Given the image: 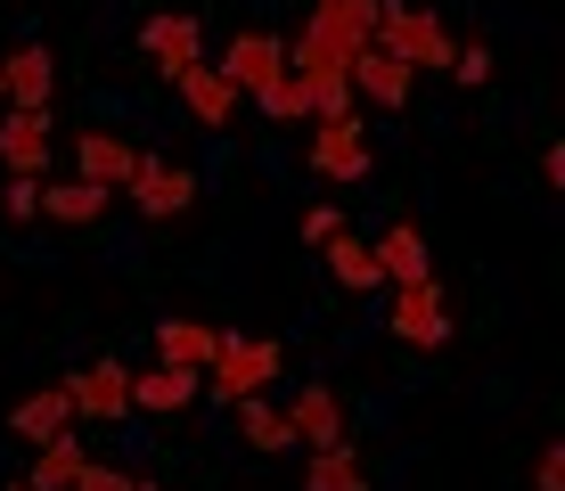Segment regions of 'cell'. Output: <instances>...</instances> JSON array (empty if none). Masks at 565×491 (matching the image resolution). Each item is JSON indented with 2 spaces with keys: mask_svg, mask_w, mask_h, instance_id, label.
I'll use <instances>...</instances> for the list:
<instances>
[{
  "mask_svg": "<svg viewBox=\"0 0 565 491\" xmlns=\"http://www.w3.org/2000/svg\"><path fill=\"white\" fill-rule=\"evenodd\" d=\"M337 107H353V50L303 25L296 42H287V107H279V124H311V115H337Z\"/></svg>",
  "mask_w": 565,
  "mask_h": 491,
  "instance_id": "6da1fadb",
  "label": "cell"
},
{
  "mask_svg": "<svg viewBox=\"0 0 565 491\" xmlns=\"http://www.w3.org/2000/svg\"><path fill=\"white\" fill-rule=\"evenodd\" d=\"M279 369H287V352L270 337H230V328H222V344H213V361L198 369V385L213 393V402H246V393L279 385Z\"/></svg>",
  "mask_w": 565,
  "mask_h": 491,
  "instance_id": "7a4b0ae2",
  "label": "cell"
},
{
  "mask_svg": "<svg viewBox=\"0 0 565 491\" xmlns=\"http://www.w3.org/2000/svg\"><path fill=\"white\" fill-rule=\"evenodd\" d=\"M369 42L394 50L411 74H426V66L451 74V50H459L451 33H443V17H435V9H411V0H377V25H369Z\"/></svg>",
  "mask_w": 565,
  "mask_h": 491,
  "instance_id": "3957f363",
  "label": "cell"
},
{
  "mask_svg": "<svg viewBox=\"0 0 565 491\" xmlns=\"http://www.w3.org/2000/svg\"><path fill=\"white\" fill-rule=\"evenodd\" d=\"M303 131H311L303 156H311L320 181H361V172H369V115H361V98L337 107V115H311Z\"/></svg>",
  "mask_w": 565,
  "mask_h": 491,
  "instance_id": "277c9868",
  "label": "cell"
},
{
  "mask_svg": "<svg viewBox=\"0 0 565 491\" xmlns=\"http://www.w3.org/2000/svg\"><path fill=\"white\" fill-rule=\"evenodd\" d=\"M213 66H222V83L238 98H255V107H263V98L287 83V42H279V33H263V25H246V33H230V50L213 57Z\"/></svg>",
  "mask_w": 565,
  "mask_h": 491,
  "instance_id": "5b68a950",
  "label": "cell"
},
{
  "mask_svg": "<svg viewBox=\"0 0 565 491\" xmlns=\"http://www.w3.org/2000/svg\"><path fill=\"white\" fill-rule=\"evenodd\" d=\"M124 196H131V213H140V222H181V213L198 205V172H189V164H164V156H140V164H131V181H124Z\"/></svg>",
  "mask_w": 565,
  "mask_h": 491,
  "instance_id": "8992f818",
  "label": "cell"
},
{
  "mask_svg": "<svg viewBox=\"0 0 565 491\" xmlns=\"http://www.w3.org/2000/svg\"><path fill=\"white\" fill-rule=\"evenodd\" d=\"M385 328H394V344H411V352H443V344H451V303H443L435 279L394 287V303H385Z\"/></svg>",
  "mask_w": 565,
  "mask_h": 491,
  "instance_id": "52a82bcc",
  "label": "cell"
},
{
  "mask_svg": "<svg viewBox=\"0 0 565 491\" xmlns=\"http://www.w3.org/2000/svg\"><path fill=\"white\" fill-rule=\"evenodd\" d=\"M66 402H74V418H83V426H115V418H131V369H124V361H90V369H74V377H66Z\"/></svg>",
  "mask_w": 565,
  "mask_h": 491,
  "instance_id": "ba28073f",
  "label": "cell"
},
{
  "mask_svg": "<svg viewBox=\"0 0 565 491\" xmlns=\"http://www.w3.org/2000/svg\"><path fill=\"white\" fill-rule=\"evenodd\" d=\"M0 164L50 181V107H9L0 115Z\"/></svg>",
  "mask_w": 565,
  "mask_h": 491,
  "instance_id": "9c48e42d",
  "label": "cell"
},
{
  "mask_svg": "<svg viewBox=\"0 0 565 491\" xmlns=\"http://www.w3.org/2000/svg\"><path fill=\"white\" fill-rule=\"evenodd\" d=\"M131 164H140V148H131L124 131H83V140H74V181H90L107 196H124Z\"/></svg>",
  "mask_w": 565,
  "mask_h": 491,
  "instance_id": "30bf717a",
  "label": "cell"
},
{
  "mask_svg": "<svg viewBox=\"0 0 565 491\" xmlns=\"http://www.w3.org/2000/svg\"><path fill=\"white\" fill-rule=\"evenodd\" d=\"M411 83H418V74L402 66L394 50H377V42H369V50H353V98H369V107H377V115L411 107Z\"/></svg>",
  "mask_w": 565,
  "mask_h": 491,
  "instance_id": "8fae6325",
  "label": "cell"
},
{
  "mask_svg": "<svg viewBox=\"0 0 565 491\" xmlns=\"http://www.w3.org/2000/svg\"><path fill=\"white\" fill-rule=\"evenodd\" d=\"M50 90H57V57L42 42L0 50V98H9V107H50Z\"/></svg>",
  "mask_w": 565,
  "mask_h": 491,
  "instance_id": "7c38bea8",
  "label": "cell"
},
{
  "mask_svg": "<svg viewBox=\"0 0 565 491\" xmlns=\"http://www.w3.org/2000/svg\"><path fill=\"white\" fill-rule=\"evenodd\" d=\"M140 50L164 74H181V66H198V57H205V25L189 9H164V17H148V25H140Z\"/></svg>",
  "mask_w": 565,
  "mask_h": 491,
  "instance_id": "4fadbf2b",
  "label": "cell"
},
{
  "mask_svg": "<svg viewBox=\"0 0 565 491\" xmlns=\"http://www.w3.org/2000/svg\"><path fill=\"white\" fill-rule=\"evenodd\" d=\"M287 435H296V450H320V442H344V402L328 385H303V393H287Z\"/></svg>",
  "mask_w": 565,
  "mask_h": 491,
  "instance_id": "5bb4252c",
  "label": "cell"
},
{
  "mask_svg": "<svg viewBox=\"0 0 565 491\" xmlns=\"http://www.w3.org/2000/svg\"><path fill=\"white\" fill-rule=\"evenodd\" d=\"M172 90H181V107L198 115L205 131H222L230 115H238V90L222 83V66H213V57H198V66H181V74H172Z\"/></svg>",
  "mask_w": 565,
  "mask_h": 491,
  "instance_id": "9a60e30c",
  "label": "cell"
},
{
  "mask_svg": "<svg viewBox=\"0 0 565 491\" xmlns=\"http://www.w3.org/2000/svg\"><path fill=\"white\" fill-rule=\"evenodd\" d=\"M198 393H205L198 369H164V361H156L148 377H131V409H140V418H181Z\"/></svg>",
  "mask_w": 565,
  "mask_h": 491,
  "instance_id": "2e32d148",
  "label": "cell"
},
{
  "mask_svg": "<svg viewBox=\"0 0 565 491\" xmlns=\"http://www.w3.org/2000/svg\"><path fill=\"white\" fill-rule=\"evenodd\" d=\"M320 263H328V279H337L344 295L385 287V270H377V254H369V238H361V230H337V238H320Z\"/></svg>",
  "mask_w": 565,
  "mask_h": 491,
  "instance_id": "e0dca14e",
  "label": "cell"
},
{
  "mask_svg": "<svg viewBox=\"0 0 565 491\" xmlns=\"http://www.w3.org/2000/svg\"><path fill=\"white\" fill-rule=\"evenodd\" d=\"M369 254H377L385 287H418V279H435V254H426V238H418L411 222H394V230H385V238L369 246Z\"/></svg>",
  "mask_w": 565,
  "mask_h": 491,
  "instance_id": "ac0fdd59",
  "label": "cell"
},
{
  "mask_svg": "<svg viewBox=\"0 0 565 491\" xmlns=\"http://www.w3.org/2000/svg\"><path fill=\"white\" fill-rule=\"evenodd\" d=\"M83 435L74 426H57L50 442H33V476H25V491H74V476H83Z\"/></svg>",
  "mask_w": 565,
  "mask_h": 491,
  "instance_id": "d6986e66",
  "label": "cell"
},
{
  "mask_svg": "<svg viewBox=\"0 0 565 491\" xmlns=\"http://www.w3.org/2000/svg\"><path fill=\"white\" fill-rule=\"evenodd\" d=\"M303 491H369V467L353 442H320L303 450Z\"/></svg>",
  "mask_w": 565,
  "mask_h": 491,
  "instance_id": "ffe728a7",
  "label": "cell"
},
{
  "mask_svg": "<svg viewBox=\"0 0 565 491\" xmlns=\"http://www.w3.org/2000/svg\"><path fill=\"white\" fill-rule=\"evenodd\" d=\"M57 426H74V402H66V385H42V393H25V402L9 409V435H17V442H50Z\"/></svg>",
  "mask_w": 565,
  "mask_h": 491,
  "instance_id": "44dd1931",
  "label": "cell"
},
{
  "mask_svg": "<svg viewBox=\"0 0 565 491\" xmlns=\"http://www.w3.org/2000/svg\"><path fill=\"white\" fill-rule=\"evenodd\" d=\"M213 344H222V328H205V320H156V361L164 369H205Z\"/></svg>",
  "mask_w": 565,
  "mask_h": 491,
  "instance_id": "7402d4cb",
  "label": "cell"
},
{
  "mask_svg": "<svg viewBox=\"0 0 565 491\" xmlns=\"http://www.w3.org/2000/svg\"><path fill=\"white\" fill-rule=\"evenodd\" d=\"M311 33H328V42H344V50H369V25H377V0H311V17H303Z\"/></svg>",
  "mask_w": 565,
  "mask_h": 491,
  "instance_id": "603a6c76",
  "label": "cell"
},
{
  "mask_svg": "<svg viewBox=\"0 0 565 491\" xmlns=\"http://www.w3.org/2000/svg\"><path fill=\"white\" fill-rule=\"evenodd\" d=\"M107 205H115V196L90 189V181H42V213H50V222H66V230L107 222Z\"/></svg>",
  "mask_w": 565,
  "mask_h": 491,
  "instance_id": "cb8c5ba5",
  "label": "cell"
},
{
  "mask_svg": "<svg viewBox=\"0 0 565 491\" xmlns=\"http://www.w3.org/2000/svg\"><path fill=\"white\" fill-rule=\"evenodd\" d=\"M238 409V435L263 450V459H279V450H296V435H287V409L270 402V393H246V402H230Z\"/></svg>",
  "mask_w": 565,
  "mask_h": 491,
  "instance_id": "d4e9b609",
  "label": "cell"
},
{
  "mask_svg": "<svg viewBox=\"0 0 565 491\" xmlns=\"http://www.w3.org/2000/svg\"><path fill=\"white\" fill-rule=\"evenodd\" d=\"M0 213H9V222H33V213H42V181H33V172H9V189H0Z\"/></svg>",
  "mask_w": 565,
  "mask_h": 491,
  "instance_id": "484cf974",
  "label": "cell"
},
{
  "mask_svg": "<svg viewBox=\"0 0 565 491\" xmlns=\"http://www.w3.org/2000/svg\"><path fill=\"white\" fill-rule=\"evenodd\" d=\"M451 83L483 90V83H492V50H483V42H459V50H451Z\"/></svg>",
  "mask_w": 565,
  "mask_h": 491,
  "instance_id": "4316f807",
  "label": "cell"
},
{
  "mask_svg": "<svg viewBox=\"0 0 565 491\" xmlns=\"http://www.w3.org/2000/svg\"><path fill=\"white\" fill-rule=\"evenodd\" d=\"M74 491H131V476H124V467H107V459H83Z\"/></svg>",
  "mask_w": 565,
  "mask_h": 491,
  "instance_id": "83f0119b",
  "label": "cell"
},
{
  "mask_svg": "<svg viewBox=\"0 0 565 491\" xmlns=\"http://www.w3.org/2000/svg\"><path fill=\"white\" fill-rule=\"evenodd\" d=\"M533 491H565V442H550L533 459Z\"/></svg>",
  "mask_w": 565,
  "mask_h": 491,
  "instance_id": "f1b7e54d",
  "label": "cell"
},
{
  "mask_svg": "<svg viewBox=\"0 0 565 491\" xmlns=\"http://www.w3.org/2000/svg\"><path fill=\"white\" fill-rule=\"evenodd\" d=\"M337 230H344V213H337V205H311V213H303V246L337 238Z\"/></svg>",
  "mask_w": 565,
  "mask_h": 491,
  "instance_id": "f546056e",
  "label": "cell"
},
{
  "mask_svg": "<svg viewBox=\"0 0 565 491\" xmlns=\"http://www.w3.org/2000/svg\"><path fill=\"white\" fill-rule=\"evenodd\" d=\"M131 491H156V483H131Z\"/></svg>",
  "mask_w": 565,
  "mask_h": 491,
  "instance_id": "4dcf8cb0",
  "label": "cell"
},
{
  "mask_svg": "<svg viewBox=\"0 0 565 491\" xmlns=\"http://www.w3.org/2000/svg\"><path fill=\"white\" fill-rule=\"evenodd\" d=\"M9 491H25V483H9Z\"/></svg>",
  "mask_w": 565,
  "mask_h": 491,
  "instance_id": "1f68e13d",
  "label": "cell"
}]
</instances>
